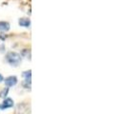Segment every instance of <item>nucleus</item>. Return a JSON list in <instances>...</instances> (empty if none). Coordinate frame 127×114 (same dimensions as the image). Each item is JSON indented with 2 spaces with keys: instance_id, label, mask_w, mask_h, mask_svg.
Returning <instances> with one entry per match:
<instances>
[{
  "instance_id": "nucleus-8",
  "label": "nucleus",
  "mask_w": 127,
  "mask_h": 114,
  "mask_svg": "<svg viewBox=\"0 0 127 114\" xmlns=\"http://www.w3.org/2000/svg\"><path fill=\"white\" fill-rule=\"evenodd\" d=\"M3 80H4V79H3V76H2L1 74H0V82H2Z\"/></svg>"
},
{
  "instance_id": "nucleus-5",
  "label": "nucleus",
  "mask_w": 127,
  "mask_h": 114,
  "mask_svg": "<svg viewBox=\"0 0 127 114\" xmlns=\"http://www.w3.org/2000/svg\"><path fill=\"white\" fill-rule=\"evenodd\" d=\"M10 30V24L7 23V22H3L1 21L0 22V31L1 32H7Z\"/></svg>"
},
{
  "instance_id": "nucleus-2",
  "label": "nucleus",
  "mask_w": 127,
  "mask_h": 114,
  "mask_svg": "<svg viewBox=\"0 0 127 114\" xmlns=\"http://www.w3.org/2000/svg\"><path fill=\"white\" fill-rule=\"evenodd\" d=\"M17 83V78L15 76H10L5 79V85L7 87H13V86H15Z\"/></svg>"
},
{
  "instance_id": "nucleus-6",
  "label": "nucleus",
  "mask_w": 127,
  "mask_h": 114,
  "mask_svg": "<svg viewBox=\"0 0 127 114\" xmlns=\"http://www.w3.org/2000/svg\"><path fill=\"white\" fill-rule=\"evenodd\" d=\"M8 91H9V89H3L1 91H0V98H5L8 94Z\"/></svg>"
},
{
  "instance_id": "nucleus-3",
  "label": "nucleus",
  "mask_w": 127,
  "mask_h": 114,
  "mask_svg": "<svg viewBox=\"0 0 127 114\" xmlns=\"http://www.w3.org/2000/svg\"><path fill=\"white\" fill-rule=\"evenodd\" d=\"M13 106V101L11 99V98H7L6 100H4L3 104L0 106V108L1 109H5V108H12Z\"/></svg>"
},
{
  "instance_id": "nucleus-1",
  "label": "nucleus",
  "mask_w": 127,
  "mask_h": 114,
  "mask_svg": "<svg viewBox=\"0 0 127 114\" xmlns=\"http://www.w3.org/2000/svg\"><path fill=\"white\" fill-rule=\"evenodd\" d=\"M6 60L10 65H12L13 67H17L21 62V56H20V54L16 53V52L11 51V52L7 53Z\"/></svg>"
},
{
  "instance_id": "nucleus-7",
  "label": "nucleus",
  "mask_w": 127,
  "mask_h": 114,
  "mask_svg": "<svg viewBox=\"0 0 127 114\" xmlns=\"http://www.w3.org/2000/svg\"><path fill=\"white\" fill-rule=\"evenodd\" d=\"M23 76L25 77V80H31V70L25 71V72L23 73Z\"/></svg>"
},
{
  "instance_id": "nucleus-4",
  "label": "nucleus",
  "mask_w": 127,
  "mask_h": 114,
  "mask_svg": "<svg viewBox=\"0 0 127 114\" xmlns=\"http://www.w3.org/2000/svg\"><path fill=\"white\" fill-rule=\"evenodd\" d=\"M18 24L21 26V27L28 28V27H30V25H31V21H30V19H28V18H21V19H19Z\"/></svg>"
}]
</instances>
